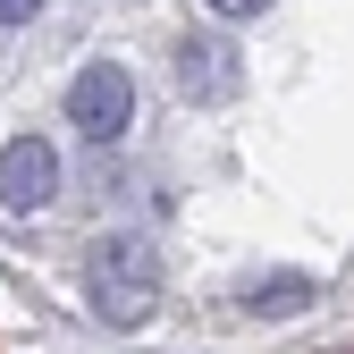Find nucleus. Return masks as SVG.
Instances as JSON below:
<instances>
[{
    "mask_svg": "<svg viewBox=\"0 0 354 354\" xmlns=\"http://www.w3.org/2000/svg\"><path fill=\"white\" fill-rule=\"evenodd\" d=\"M84 295H93V313L110 329H144L152 304H160V261L144 236H102L84 253Z\"/></svg>",
    "mask_w": 354,
    "mask_h": 354,
    "instance_id": "nucleus-1",
    "label": "nucleus"
},
{
    "mask_svg": "<svg viewBox=\"0 0 354 354\" xmlns=\"http://www.w3.org/2000/svg\"><path fill=\"white\" fill-rule=\"evenodd\" d=\"M68 127H76L84 144H118L127 127H136V84H127L118 59L76 68V84H68Z\"/></svg>",
    "mask_w": 354,
    "mask_h": 354,
    "instance_id": "nucleus-2",
    "label": "nucleus"
},
{
    "mask_svg": "<svg viewBox=\"0 0 354 354\" xmlns=\"http://www.w3.org/2000/svg\"><path fill=\"white\" fill-rule=\"evenodd\" d=\"M59 194V152L42 144V136H17V144H0V211H42Z\"/></svg>",
    "mask_w": 354,
    "mask_h": 354,
    "instance_id": "nucleus-3",
    "label": "nucleus"
},
{
    "mask_svg": "<svg viewBox=\"0 0 354 354\" xmlns=\"http://www.w3.org/2000/svg\"><path fill=\"white\" fill-rule=\"evenodd\" d=\"M177 76H186V93H203V102H228L245 84V59L219 34H186V42H177Z\"/></svg>",
    "mask_w": 354,
    "mask_h": 354,
    "instance_id": "nucleus-4",
    "label": "nucleus"
},
{
    "mask_svg": "<svg viewBox=\"0 0 354 354\" xmlns=\"http://www.w3.org/2000/svg\"><path fill=\"white\" fill-rule=\"evenodd\" d=\"M304 304H313V279L304 270H270V279L245 287V313H261V321H287V313H304Z\"/></svg>",
    "mask_w": 354,
    "mask_h": 354,
    "instance_id": "nucleus-5",
    "label": "nucleus"
},
{
    "mask_svg": "<svg viewBox=\"0 0 354 354\" xmlns=\"http://www.w3.org/2000/svg\"><path fill=\"white\" fill-rule=\"evenodd\" d=\"M270 0H211V17H261Z\"/></svg>",
    "mask_w": 354,
    "mask_h": 354,
    "instance_id": "nucleus-6",
    "label": "nucleus"
},
{
    "mask_svg": "<svg viewBox=\"0 0 354 354\" xmlns=\"http://www.w3.org/2000/svg\"><path fill=\"white\" fill-rule=\"evenodd\" d=\"M34 9H42V0H0V26H26Z\"/></svg>",
    "mask_w": 354,
    "mask_h": 354,
    "instance_id": "nucleus-7",
    "label": "nucleus"
}]
</instances>
